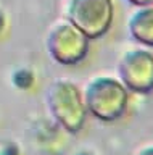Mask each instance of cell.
<instances>
[{"label": "cell", "mask_w": 153, "mask_h": 155, "mask_svg": "<svg viewBox=\"0 0 153 155\" xmlns=\"http://www.w3.org/2000/svg\"><path fill=\"white\" fill-rule=\"evenodd\" d=\"M90 110L97 115V118L105 121L119 120L127 110V89L121 81L102 78L92 82L90 86Z\"/></svg>", "instance_id": "6da1fadb"}, {"label": "cell", "mask_w": 153, "mask_h": 155, "mask_svg": "<svg viewBox=\"0 0 153 155\" xmlns=\"http://www.w3.org/2000/svg\"><path fill=\"white\" fill-rule=\"evenodd\" d=\"M119 78L127 91L134 94L153 92V53L147 48H134L119 63Z\"/></svg>", "instance_id": "7a4b0ae2"}, {"label": "cell", "mask_w": 153, "mask_h": 155, "mask_svg": "<svg viewBox=\"0 0 153 155\" xmlns=\"http://www.w3.org/2000/svg\"><path fill=\"white\" fill-rule=\"evenodd\" d=\"M127 31L132 41L143 47H153V7H139L127 21Z\"/></svg>", "instance_id": "3957f363"}, {"label": "cell", "mask_w": 153, "mask_h": 155, "mask_svg": "<svg viewBox=\"0 0 153 155\" xmlns=\"http://www.w3.org/2000/svg\"><path fill=\"white\" fill-rule=\"evenodd\" d=\"M127 3L134 5V7H148V5H153V0H127Z\"/></svg>", "instance_id": "277c9868"}, {"label": "cell", "mask_w": 153, "mask_h": 155, "mask_svg": "<svg viewBox=\"0 0 153 155\" xmlns=\"http://www.w3.org/2000/svg\"><path fill=\"white\" fill-rule=\"evenodd\" d=\"M137 155H153V144H151V145H147V147H143L142 150H139Z\"/></svg>", "instance_id": "5b68a950"}]
</instances>
